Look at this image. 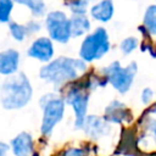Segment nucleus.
I'll list each match as a JSON object with an SVG mask.
<instances>
[{
    "label": "nucleus",
    "mask_w": 156,
    "mask_h": 156,
    "mask_svg": "<svg viewBox=\"0 0 156 156\" xmlns=\"http://www.w3.org/2000/svg\"><path fill=\"white\" fill-rule=\"evenodd\" d=\"M85 71L87 62L83 60L62 56L46 62V65L40 68L39 76L43 80L52 84L55 88H58L67 82L77 79Z\"/></svg>",
    "instance_id": "nucleus-1"
},
{
    "label": "nucleus",
    "mask_w": 156,
    "mask_h": 156,
    "mask_svg": "<svg viewBox=\"0 0 156 156\" xmlns=\"http://www.w3.org/2000/svg\"><path fill=\"white\" fill-rule=\"evenodd\" d=\"M33 96V88L24 73L17 72L5 78L0 85V101L5 110H20Z\"/></svg>",
    "instance_id": "nucleus-2"
},
{
    "label": "nucleus",
    "mask_w": 156,
    "mask_h": 156,
    "mask_svg": "<svg viewBox=\"0 0 156 156\" xmlns=\"http://www.w3.org/2000/svg\"><path fill=\"white\" fill-rule=\"evenodd\" d=\"M136 71H138V66L135 62H130L128 66L122 67L118 61H113L102 69V73L106 77L107 82L118 93L126 94L130 89L134 82Z\"/></svg>",
    "instance_id": "nucleus-5"
},
{
    "label": "nucleus",
    "mask_w": 156,
    "mask_h": 156,
    "mask_svg": "<svg viewBox=\"0 0 156 156\" xmlns=\"http://www.w3.org/2000/svg\"><path fill=\"white\" fill-rule=\"evenodd\" d=\"M9 30H10V34L11 37L17 40V41H22L24 40V38L27 37L28 34V29H27V26L24 24H21V23H17V22H9Z\"/></svg>",
    "instance_id": "nucleus-17"
},
{
    "label": "nucleus",
    "mask_w": 156,
    "mask_h": 156,
    "mask_svg": "<svg viewBox=\"0 0 156 156\" xmlns=\"http://www.w3.org/2000/svg\"><path fill=\"white\" fill-rule=\"evenodd\" d=\"M63 156H85V152L80 147H69L63 152Z\"/></svg>",
    "instance_id": "nucleus-23"
},
{
    "label": "nucleus",
    "mask_w": 156,
    "mask_h": 156,
    "mask_svg": "<svg viewBox=\"0 0 156 156\" xmlns=\"http://www.w3.org/2000/svg\"><path fill=\"white\" fill-rule=\"evenodd\" d=\"M140 99H141V102L144 105H149L152 99H154V91L152 89L150 88H144L143 91H141V95H140Z\"/></svg>",
    "instance_id": "nucleus-22"
},
{
    "label": "nucleus",
    "mask_w": 156,
    "mask_h": 156,
    "mask_svg": "<svg viewBox=\"0 0 156 156\" xmlns=\"http://www.w3.org/2000/svg\"><path fill=\"white\" fill-rule=\"evenodd\" d=\"M13 4V0H0V23L10 22Z\"/></svg>",
    "instance_id": "nucleus-18"
},
{
    "label": "nucleus",
    "mask_w": 156,
    "mask_h": 156,
    "mask_svg": "<svg viewBox=\"0 0 156 156\" xmlns=\"http://www.w3.org/2000/svg\"><path fill=\"white\" fill-rule=\"evenodd\" d=\"M45 27L49 33V38L60 44H66L72 38L69 18L63 11H50L45 18Z\"/></svg>",
    "instance_id": "nucleus-6"
},
{
    "label": "nucleus",
    "mask_w": 156,
    "mask_h": 156,
    "mask_svg": "<svg viewBox=\"0 0 156 156\" xmlns=\"http://www.w3.org/2000/svg\"><path fill=\"white\" fill-rule=\"evenodd\" d=\"M146 130L150 134L154 144L156 145V118H150L146 122Z\"/></svg>",
    "instance_id": "nucleus-21"
},
{
    "label": "nucleus",
    "mask_w": 156,
    "mask_h": 156,
    "mask_svg": "<svg viewBox=\"0 0 156 156\" xmlns=\"http://www.w3.org/2000/svg\"><path fill=\"white\" fill-rule=\"evenodd\" d=\"M71 35L72 38L82 37L90 30V21L84 13H73L69 18Z\"/></svg>",
    "instance_id": "nucleus-14"
},
{
    "label": "nucleus",
    "mask_w": 156,
    "mask_h": 156,
    "mask_svg": "<svg viewBox=\"0 0 156 156\" xmlns=\"http://www.w3.org/2000/svg\"><path fill=\"white\" fill-rule=\"evenodd\" d=\"M82 129L89 138L98 140L108 134L110 123L106 122L104 117L95 116V115H87Z\"/></svg>",
    "instance_id": "nucleus-9"
},
{
    "label": "nucleus",
    "mask_w": 156,
    "mask_h": 156,
    "mask_svg": "<svg viewBox=\"0 0 156 156\" xmlns=\"http://www.w3.org/2000/svg\"><path fill=\"white\" fill-rule=\"evenodd\" d=\"M13 2L24 5L37 17H40V16L45 15V12H46V5H45L44 0H13Z\"/></svg>",
    "instance_id": "nucleus-16"
},
{
    "label": "nucleus",
    "mask_w": 156,
    "mask_h": 156,
    "mask_svg": "<svg viewBox=\"0 0 156 156\" xmlns=\"http://www.w3.org/2000/svg\"><path fill=\"white\" fill-rule=\"evenodd\" d=\"M27 26V29H28V33H33V32H38L40 29V24L37 22V21H32L29 22Z\"/></svg>",
    "instance_id": "nucleus-24"
},
{
    "label": "nucleus",
    "mask_w": 156,
    "mask_h": 156,
    "mask_svg": "<svg viewBox=\"0 0 156 156\" xmlns=\"http://www.w3.org/2000/svg\"><path fill=\"white\" fill-rule=\"evenodd\" d=\"M54 52H55V50H54L52 40L48 37L37 38L27 50V54L29 57L35 58L44 63L52 60Z\"/></svg>",
    "instance_id": "nucleus-8"
},
{
    "label": "nucleus",
    "mask_w": 156,
    "mask_h": 156,
    "mask_svg": "<svg viewBox=\"0 0 156 156\" xmlns=\"http://www.w3.org/2000/svg\"><path fill=\"white\" fill-rule=\"evenodd\" d=\"M10 147L15 156H32L34 151V141L29 133L21 132L11 140Z\"/></svg>",
    "instance_id": "nucleus-12"
},
{
    "label": "nucleus",
    "mask_w": 156,
    "mask_h": 156,
    "mask_svg": "<svg viewBox=\"0 0 156 156\" xmlns=\"http://www.w3.org/2000/svg\"><path fill=\"white\" fill-rule=\"evenodd\" d=\"M63 100L66 104L72 106V110L74 113V128L82 129L84 119L88 113L89 94L80 88H71L67 91Z\"/></svg>",
    "instance_id": "nucleus-7"
},
{
    "label": "nucleus",
    "mask_w": 156,
    "mask_h": 156,
    "mask_svg": "<svg viewBox=\"0 0 156 156\" xmlns=\"http://www.w3.org/2000/svg\"><path fill=\"white\" fill-rule=\"evenodd\" d=\"M143 24L147 33L156 35V4L150 5L145 10L143 17Z\"/></svg>",
    "instance_id": "nucleus-15"
},
{
    "label": "nucleus",
    "mask_w": 156,
    "mask_h": 156,
    "mask_svg": "<svg viewBox=\"0 0 156 156\" xmlns=\"http://www.w3.org/2000/svg\"><path fill=\"white\" fill-rule=\"evenodd\" d=\"M40 107L43 110V118L40 132L43 135H51L55 127L62 121L65 116L66 102L63 98L56 94H46L40 99Z\"/></svg>",
    "instance_id": "nucleus-3"
},
{
    "label": "nucleus",
    "mask_w": 156,
    "mask_h": 156,
    "mask_svg": "<svg viewBox=\"0 0 156 156\" xmlns=\"http://www.w3.org/2000/svg\"><path fill=\"white\" fill-rule=\"evenodd\" d=\"M20 52L15 49H6L0 51V74L12 76L18 72Z\"/></svg>",
    "instance_id": "nucleus-11"
},
{
    "label": "nucleus",
    "mask_w": 156,
    "mask_h": 156,
    "mask_svg": "<svg viewBox=\"0 0 156 156\" xmlns=\"http://www.w3.org/2000/svg\"><path fill=\"white\" fill-rule=\"evenodd\" d=\"M113 12H115V6L112 0H101L95 5H93V7L90 9L91 17L102 23L108 22L112 18Z\"/></svg>",
    "instance_id": "nucleus-13"
},
{
    "label": "nucleus",
    "mask_w": 156,
    "mask_h": 156,
    "mask_svg": "<svg viewBox=\"0 0 156 156\" xmlns=\"http://www.w3.org/2000/svg\"><path fill=\"white\" fill-rule=\"evenodd\" d=\"M9 150H10V145H7L6 143L0 141V156H6Z\"/></svg>",
    "instance_id": "nucleus-25"
},
{
    "label": "nucleus",
    "mask_w": 156,
    "mask_h": 156,
    "mask_svg": "<svg viewBox=\"0 0 156 156\" xmlns=\"http://www.w3.org/2000/svg\"><path fill=\"white\" fill-rule=\"evenodd\" d=\"M138 46V39L134 38V37H128L126 39L122 40L119 48H121V51L124 54V55H129L130 52H133Z\"/></svg>",
    "instance_id": "nucleus-20"
},
{
    "label": "nucleus",
    "mask_w": 156,
    "mask_h": 156,
    "mask_svg": "<svg viewBox=\"0 0 156 156\" xmlns=\"http://www.w3.org/2000/svg\"><path fill=\"white\" fill-rule=\"evenodd\" d=\"M129 118H130L129 110L123 102L118 100L111 101L105 108L104 119L108 123H123V122H128Z\"/></svg>",
    "instance_id": "nucleus-10"
},
{
    "label": "nucleus",
    "mask_w": 156,
    "mask_h": 156,
    "mask_svg": "<svg viewBox=\"0 0 156 156\" xmlns=\"http://www.w3.org/2000/svg\"><path fill=\"white\" fill-rule=\"evenodd\" d=\"M151 113L156 116V102H155V104H154V106L151 107Z\"/></svg>",
    "instance_id": "nucleus-26"
},
{
    "label": "nucleus",
    "mask_w": 156,
    "mask_h": 156,
    "mask_svg": "<svg viewBox=\"0 0 156 156\" xmlns=\"http://www.w3.org/2000/svg\"><path fill=\"white\" fill-rule=\"evenodd\" d=\"M110 50L108 33L105 28L99 27L89 33L82 41L79 49V57L84 62H93L100 60Z\"/></svg>",
    "instance_id": "nucleus-4"
},
{
    "label": "nucleus",
    "mask_w": 156,
    "mask_h": 156,
    "mask_svg": "<svg viewBox=\"0 0 156 156\" xmlns=\"http://www.w3.org/2000/svg\"><path fill=\"white\" fill-rule=\"evenodd\" d=\"M91 0H71L67 2V6L73 13H85L87 6Z\"/></svg>",
    "instance_id": "nucleus-19"
}]
</instances>
